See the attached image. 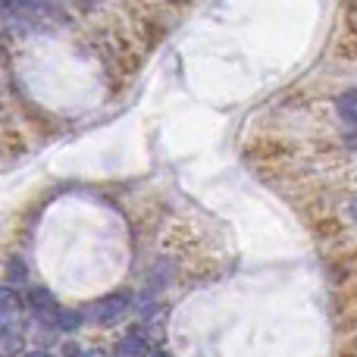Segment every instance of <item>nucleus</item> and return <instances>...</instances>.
I'll use <instances>...</instances> for the list:
<instances>
[{"label": "nucleus", "instance_id": "1", "mask_svg": "<svg viewBox=\"0 0 357 357\" xmlns=\"http://www.w3.org/2000/svg\"><path fill=\"white\" fill-rule=\"evenodd\" d=\"M3 22L6 29L25 31H54L66 25V13L54 0H3Z\"/></svg>", "mask_w": 357, "mask_h": 357}, {"label": "nucleus", "instance_id": "2", "mask_svg": "<svg viewBox=\"0 0 357 357\" xmlns=\"http://www.w3.org/2000/svg\"><path fill=\"white\" fill-rule=\"evenodd\" d=\"M126 310H129V298L116 291V295L98 298V301L85 310V320L88 323H98V326H113V323H119L126 317Z\"/></svg>", "mask_w": 357, "mask_h": 357}, {"label": "nucleus", "instance_id": "3", "mask_svg": "<svg viewBox=\"0 0 357 357\" xmlns=\"http://www.w3.org/2000/svg\"><path fill=\"white\" fill-rule=\"evenodd\" d=\"M29 310L35 317H41V320H56V317H60V304H56L54 291H47V289L29 291Z\"/></svg>", "mask_w": 357, "mask_h": 357}, {"label": "nucleus", "instance_id": "4", "mask_svg": "<svg viewBox=\"0 0 357 357\" xmlns=\"http://www.w3.org/2000/svg\"><path fill=\"white\" fill-rule=\"evenodd\" d=\"M119 354L123 357H148L151 354V335L144 329H129L126 339L119 342Z\"/></svg>", "mask_w": 357, "mask_h": 357}, {"label": "nucleus", "instance_id": "5", "mask_svg": "<svg viewBox=\"0 0 357 357\" xmlns=\"http://www.w3.org/2000/svg\"><path fill=\"white\" fill-rule=\"evenodd\" d=\"M0 320H3V326H16V323H22V301H19V295L6 285L3 295H0Z\"/></svg>", "mask_w": 357, "mask_h": 357}, {"label": "nucleus", "instance_id": "6", "mask_svg": "<svg viewBox=\"0 0 357 357\" xmlns=\"http://www.w3.org/2000/svg\"><path fill=\"white\" fill-rule=\"evenodd\" d=\"M335 113H339V119L357 126V88H351V91H345V94L335 98Z\"/></svg>", "mask_w": 357, "mask_h": 357}, {"label": "nucleus", "instance_id": "7", "mask_svg": "<svg viewBox=\"0 0 357 357\" xmlns=\"http://www.w3.org/2000/svg\"><path fill=\"white\" fill-rule=\"evenodd\" d=\"M22 339H25V329L22 323H16V326H3V335H0V342H3V357H13L22 348Z\"/></svg>", "mask_w": 357, "mask_h": 357}, {"label": "nucleus", "instance_id": "8", "mask_svg": "<svg viewBox=\"0 0 357 357\" xmlns=\"http://www.w3.org/2000/svg\"><path fill=\"white\" fill-rule=\"evenodd\" d=\"M82 320H85V314H79V310H60V317H56V326H60L63 333H73V329L82 326Z\"/></svg>", "mask_w": 357, "mask_h": 357}, {"label": "nucleus", "instance_id": "9", "mask_svg": "<svg viewBox=\"0 0 357 357\" xmlns=\"http://www.w3.org/2000/svg\"><path fill=\"white\" fill-rule=\"evenodd\" d=\"M25 276H29L25 260L22 257H10V266H6V279H10V285H22Z\"/></svg>", "mask_w": 357, "mask_h": 357}, {"label": "nucleus", "instance_id": "10", "mask_svg": "<svg viewBox=\"0 0 357 357\" xmlns=\"http://www.w3.org/2000/svg\"><path fill=\"white\" fill-rule=\"evenodd\" d=\"M73 6H79V10H91L94 6V0H69Z\"/></svg>", "mask_w": 357, "mask_h": 357}, {"label": "nucleus", "instance_id": "11", "mask_svg": "<svg viewBox=\"0 0 357 357\" xmlns=\"http://www.w3.org/2000/svg\"><path fill=\"white\" fill-rule=\"evenodd\" d=\"M75 357H107L104 351H98V348H91V351H79Z\"/></svg>", "mask_w": 357, "mask_h": 357}, {"label": "nucleus", "instance_id": "12", "mask_svg": "<svg viewBox=\"0 0 357 357\" xmlns=\"http://www.w3.org/2000/svg\"><path fill=\"white\" fill-rule=\"evenodd\" d=\"M348 213H351V220H357V197H354L351 204H348Z\"/></svg>", "mask_w": 357, "mask_h": 357}, {"label": "nucleus", "instance_id": "13", "mask_svg": "<svg viewBox=\"0 0 357 357\" xmlns=\"http://www.w3.org/2000/svg\"><path fill=\"white\" fill-rule=\"evenodd\" d=\"M22 357H54V354H47V351H29V354H22Z\"/></svg>", "mask_w": 357, "mask_h": 357}, {"label": "nucleus", "instance_id": "14", "mask_svg": "<svg viewBox=\"0 0 357 357\" xmlns=\"http://www.w3.org/2000/svg\"><path fill=\"white\" fill-rule=\"evenodd\" d=\"M348 144H351V148H357V135H351V138H345Z\"/></svg>", "mask_w": 357, "mask_h": 357}, {"label": "nucleus", "instance_id": "15", "mask_svg": "<svg viewBox=\"0 0 357 357\" xmlns=\"http://www.w3.org/2000/svg\"><path fill=\"white\" fill-rule=\"evenodd\" d=\"M154 357H169V354H154Z\"/></svg>", "mask_w": 357, "mask_h": 357}]
</instances>
